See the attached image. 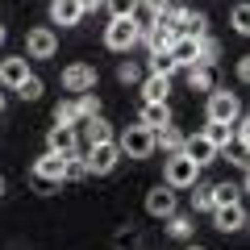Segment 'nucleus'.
<instances>
[{
  "mask_svg": "<svg viewBox=\"0 0 250 250\" xmlns=\"http://www.w3.org/2000/svg\"><path fill=\"white\" fill-rule=\"evenodd\" d=\"M205 117L213 125H233L242 117V96L238 92H225V88H213L208 92V104H205Z\"/></svg>",
  "mask_w": 250,
  "mask_h": 250,
  "instance_id": "obj_1",
  "label": "nucleus"
},
{
  "mask_svg": "<svg viewBox=\"0 0 250 250\" xmlns=\"http://www.w3.org/2000/svg\"><path fill=\"white\" fill-rule=\"evenodd\" d=\"M196 179H200V167L188 159L184 150L167 154V163H163V184H167V188H175V192H179V188H192Z\"/></svg>",
  "mask_w": 250,
  "mask_h": 250,
  "instance_id": "obj_2",
  "label": "nucleus"
},
{
  "mask_svg": "<svg viewBox=\"0 0 250 250\" xmlns=\"http://www.w3.org/2000/svg\"><path fill=\"white\" fill-rule=\"evenodd\" d=\"M117 150H121V159H150L154 154V129L129 125V129L117 138Z\"/></svg>",
  "mask_w": 250,
  "mask_h": 250,
  "instance_id": "obj_3",
  "label": "nucleus"
},
{
  "mask_svg": "<svg viewBox=\"0 0 250 250\" xmlns=\"http://www.w3.org/2000/svg\"><path fill=\"white\" fill-rule=\"evenodd\" d=\"M138 34H142V25H138V17H113L104 29V46L117 54H125L129 46H138Z\"/></svg>",
  "mask_w": 250,
  "mask_h": 250,
  "instance_id": "obj_4",
  "label": "nucleus"
},
{
  "mask_svg": "<svg viewBox=\"0 0 250 250\" xmlns=\"http://www.w3.org/2000/svg\"><path fill=\"white\" fill-rule=\"evenodd\" d=\"M83 163H88V175H108L121 163V150H117V142H96V146H88Z\"/></svg>",
  "mask_w": 250,
  "mask_h": 250,
  "instance_id": "obj_5",
  "label": "nucleus"
},
{
  "mask_svg": "<svg viewBox=\"0 0 250 250\" xmlns=\"http://www.w3.org/2000/svg\"><path fill=\"white\" fill-rule=\"evenodd\" d=\"M59 54V34L50 25H38L25 34V59H54Z\"/></svg>",
  "mask_w": 250,
  "mask_h": 250,
  "instance_id": "obj_6",
  "label": "nucleus"
},
{
  "mask_svg": "<svg viewBox=\"0 0 250 250\" xmlns=\"http://www.w3.org/2000/svg\"><path fill=\"white\" fill-rule=\"evenodd\" d=\"M146 213H150V217H163V221H167L171 213H179L175 188H167V184H154L150 192H146Z\"/></svg>",
  "mask_w": 250,
  "mask_h": 250,
  "instance_id": "obj_7",
  "label": "nucleus"
},
{
  "mask_svg": "<svg viewBox=\"0 0 250 250\" xmlns=\"http://www.w3.org/2000/svg\"><path fill=\"white\" fill-rule=\"evenodd\" d=\"M184 154L196 163V167H208V163L221 159V150H217V146L205 138V129H200V134H184Z\"/></svg>",
  "mask_w": 250,
  "mask_h": 250,
  "instance_id": "obj_8",
  "label": "nucleus"
},
{
  "mask_svg": "<svg viewBox=\"0 0 250 250\" xmlns=\"http://www.w3.org/2000/svg\"><path fill=\"white\" fill-rule=\"evenodd\" d=\"M29 59L25 54H13V59H0V88H9V92H17L21 83L29 80Z\"/></svg>",
  "mask_w": 250,
  "mask_h": 250,
  "instance_id": "obj_9",
  "label": "nucleus"
},
{
  "mask_svg": "<svg viewBox=\"0 0 250 250\" xmlns=\"http://www.w3.org/2000/svg\"><path fill=\"white\" fill-rule=\"evenodd\" d=\"M62 88L75 92V96H80V92H92L96 88V67H92V62H71V67L62 71Z\"/></svg>",
  "mask_w": 250,
  "mask_h": 250,
  "instance_id": "obj_10",
  "label": "nucleus"
},
{
  "mask_svg": "<svg viewBox=\"0 0 250 250\" xmlns=\"http://www.w3.org/2000/svg\"><path fill=\"white\" fill-rule=\"evenodd\" d=\"M34 184H42V188H54V184H62V154H38L34 159Z\"/></svg>",
  "mask_w": 250,
  "mask_h": 250,
  "instance_id": "obj_11",
  "label": "nucleus"
},
{
  "mask_svg": "<svg viewBox=\"0 0 250 250\" xmlns=\"http://www.w3.org/2000/svg\"><path fill=\"white\" fill-rule=\"evenodd\" d=\"M175 38H179L175 29H167V25H163L159 17H154L150 25H142V34H138V42H142L146 50L154 54V50H171V42H175Z\"/></svg>",
  "mask_w": 250,
  "mask_h": 250,
  "instance_id": "obj_12",
  "label": "nucleus"
},
{
  "mask_svg": "<svg viewBox=\"0 0 250 250\" xmlns=\"http://www.w3.org/2000/svg\"><path fill=\"white\" fill-rule=\"evenodd\" d=\"M46 150H50V154L80 150V134H75V125H50V134H46Z\"/></svg>",
  "mask_w": 250,
  "mask_h": 250,
  "instance_id": "obj_13",
  "label": "nucleus"
},
{
  "mask_svg": "<svg viewBox=\"0 0 250 250\" xmlns=\"http://www.w3.org/2000/svg\"><path fill=\"white\" fill-rule=\"evenodd\" d=\"M213 221H217V229H221V233H238L242 225H246V208H242V200H238V205L213 208Z\"/></svg>",
  "mask_w": 250,
  "mask_h": 250,
  "instance_id": "obj_14",
  "label": "nucleus"
},
{
  "mask_svg": "<svg viewBox=\"0 0 250 250\" xmlns=\"http://www.w3.org/2000/svg\"><path fill=\"white\" fill-rule=\"evenodd\" d=\"M138 125H146V129H154V134H159L163 125H171V104H167V100H159V104H142Z\"/></svg>",
  "mask_w": 250,
  "mask_h": 250,
  "instance_id": "obj_15",
  "label": "nucleus"
},
{
  "mask_svg": "<svg viewBox=\"0 0 250 250\" xmlns=\"http://www.w3.org/2000/svg\"><path fill=\"white\" fill-rule=\"evenodd\" d=\"M50 21L54 25H80L83 9L75 4V0H50Z\"/></svg>",
  "mask_w": 250,
  "mask_h": 250,
  "instance_id": "obj_16",
  "label": "nucleus"
},
{
  "mask_svg": "<svg viewBox=\"0 0 250 250\" xmlns=\"http://www.w3.org/2000/svg\"><path fill=\"white\" fill-rule=\"evenodd\" d=\"M138 83H142V104H159L171 92V80H163V75H146V80H138Z\"/></svg>",
  "mask_w": 250,
  "mask_h": 250,
  "instance_id": "obj_17",
  "label": "nucleus"
},
{
  "mask_svg": "<svg viewBox=\"0 0 250 250\" xmlns=\"http://www.w3.org/2000/svg\"><path fill=\"white\" fill-rule=\"evenodd\" d=\"M83 138H88V146H96V142H113V125L104 121V117H83Z\"/></svg>",
  "mask_w": 250,
  "mask_h": 250,
  "instance_id": "obj_18",
  "label": "nucleus"
},
{
  "mask_svg": "<svg viewBox=\"0 0 250 250\" xmlns=\"http://www.w3.org/2000/svg\"><path fill=\"white\" fill-rule=\"evenodd\" d=\"M167 54L175 59V67H196V38H175Z\"/></svg>",
  "mask_w": 250,
  "mask_h": 250,
  "instance_id": "obj_19",
  "label": "nucleus"
},
{
  "mask_svg": "<svg viewBox=\"0 0 250 250\" xmlns=\"http://www.w3.org/2000/svg\"><path fill=\"white\" fill-rule=\"evenodd\" d=\"M154 150H163V154H179V150H184V134H179L175 125H163L159 134H154Z\"/></svg>",
  "mask_w": 250,
  "mask_h": 250,
  "instance_id": "obj_20",
  "label": "nucleus"
},
{
  "mask_svg": "<svg viewBox=\"0 0 250 250\" xmlns=\"http://www.w3.org/2000/svg\"><path fill=\"white\" fill-rule=\"evenodd\" d=\"M217 59H221V42L217 38H196V62L200 67H217Z\"/></svg>",
  "mask_w": 250,
  "mask_h": 250,
  "instance_id": "obj_21",
  "label": "nucleus"
},
{
  "mask_svg": "<svg viewBox=\"0 0 250 250\" xmlns=\"http://www.w3.org/2000/svg\"><path fill=\"white\" fill-rule=\"evenodd\" d=\"M188 71V92H213V67H184Z\"/></svg>",
  "mask_w": 250,
  "mask_h": 250,
  "instance_id": "obj_22",
  "label": "nucleus"
},
{
  "mask_svg": "<svg viewBox=\"0 0 250 250\" xmlns=\"http://www.w3.org/2000/svg\"><path fill=\"white\" fill-rule=\"evenodd\" d=\"M242 192H246V184H213V208H221V205H238Z\"/></svg>",
  "mask_w": 250,
  "mask_h": 250,
  "instance_id": "obj_23",
  "label": "nucleus"
},
{
  "mask_svg": "<svg viewBox=\"0 0 250 250\" xmlns=\"http://www.w3.org/2000/svg\"><path fill=\"white\" fill-rule=\"evenodd\" d=\"M146 67H150V75H163V80H171V75L179 71V67H175V59H171L167 50H154L150 59H146Z\"/></svg>",
  "mask_w": 250,
  "mask_h": 250,
  "instance_id": "obj_24",
  "label": "nucleus"
},
{
  "mask_svg": "<svg viewBox=\"0 0 250 250\" xmlns=\"http://www.w3.org/2000/svg\"><path fill=\"white\" fill-rule=\"evenodd\" d=\"M192 208L196 213H213V184H205V179L192 184Z\"/></svg>",
  "mask_w": 250,
  "mask_h": 250,
  "instance_id": "obj_25",
  "label": "nucleus"
},
{
  "mask_svg": "<svg viewBox=\"0 0 250 250\" xmlns=\"http://www.w3.org/2000/svg\"><path fill=\"white\" fill-rule=\"evenodd\" d=\"M62 179H88V163H83L80 150L62 154Z\"/></svg>",
  "mask_w": 250,
  "mask_h": 250,
  "instance_id": "obj_26",
  "label": "nucleus"
},
{
  "mask_svg": "<svg viewBox=\"0 0 250 250\" xmlns=\"http://www.w3.org/2000/svg\"><path fill=\"white\" fill-rule=\"evenodd\" d=\"M192 229H196V225H192V217H184V213H171V217H167V233H171V238L192 242Z\"/></svg>",
  "mask_w": 250,
  "mask_h": 250,
  "instance_id": "obj_27",
  "label": "nucleus"
},
{
  "mask_svg": "<svg viewBox=\"0 0 250 250\" xmlns=\"http://www.w3.org/2000/svg\"><path fill=\"white\" fill-rule=\"evenodd\" d=\"M225 154H229V163H233V167H242V171H246V138H238V134H233L229 138V142H225Z\"/></svg>",
  "mask_w": 250,
  "mask_h": 250,
  "instance_id": "obj_28",
  "label": "nucleus"
},
{
  "mask_svg": "<svg viewBox=\"0 0 250 250\" xmlns=\"http://www.w3.org/2000/svg\"><path fill=\"white\" fill-rule=\"evenodd\" d=\"M75 113H80V121H83V117H100V96H96V92H80Z\"/></svg>",
  "mask_w": 250,
  "mask_h": 250,
  "instance_id": "obj_29",
  "label": "nucleus"
},
{
  "mask_svg": "<svg viewBox=\"0 0 250 250\" xmlns=\"http://www.w3.org/2000/svg\"><path fill=\"white\" fill-rule=\"evenodd\" d=\"M54 125H80L75 100H62V104H54Z\"/></svg>",
  "mask_w": 250,
  "mask_h": 250,
  "instance_id": "obj_30",
  "label": "nucleus"
},
{
  "mask_svg": "<svg viewBox=\"0 0 250 250\" xmlns=\"http://www.w3.org/2000/svg\"><path fill=\"white\" fill-rule=\"evenodd\" d=\"M205 138H208V142L217 146V150H221V146H225V142H229V138H233V125H213V121H208Z\"/></svg>",
  "mask_w": 250,
  "mask_h": 250,
  "instance_id": "obj_31",
  "label": "nucleus"
},
{
  "mask_svg": "<svg viewBox=\"0 0 250 250\" xmlns=\"http://www.w3.org/2000/svg\"><path fill=\"white\" fill-rule=\"evenodd\" d=\"M229 25H233V34H250V9H246V4H233Z\"/></svg>",
  "mask_w": 250,
  "mask_h": 250,
  "instance_id": "obj_32",
  "label": "nucleus"
},
{
  "mask_svg": "<svg viewBox=\"0 0 250 250\" xmlns=\"http://www.w3.org/2000/svg\"><path fill=\"white\" fill-rule=\"evenodd\" d=\"M104 9L113 17H138V0H104Z\"/></svg>",
  "mask_w": 250,
  "mask_h": 250,
  "instance_id": "obj_33",
  "label": "nucleus"
},
{
  "mask_svg": "<svg viewBox=\"0 0 250 250\" xmlns=\"http://www.w3.org/2000/svg\"><path fill=\"white\" fill-rule=\"evenodd\" d=\"M42 88H46V83L38 80V75H29V80H25V83H21V88H17V96H21V100H29V104H34V100L42 96Z\"/></svg>",
  "mask_w": 250,
  "mask_h": 250,
  "instance_id": "obj_34",
  "label": "nucleus"
},
{
  "mask_svg": "<svg viewBox=\"0 0 250 250\" xmlns=\"http://www.w3.org/2000/svg\"><path fill=\"white\" fill-rule=\"evenodd\" d=\"M117 80H121V83H138V80H142V67H138V62H129V59L117 62Z\"/></svg>",
  "mask_w": 250,
  "mask_h": 250,
  "instance_id": "obj_35",
  "label": "nucleus"
},
{
  "mask_svg": "<svg viewBox=\"0 0 250 250\" xmlns=\"http://www.w3.org/2000/svg\"><path fill=\"white\" fill-rule=\"evenodd\" d=\"M138 9H146V13H150V21H154V17H163V13L171 9V0H138Z\"/></svg>",
  "mask_w": 250,
  "mask_h": 250,
  "instance_id": "obj_36",
  "label": "nucleus"
},
{
  "mask_svg": "<svg viewBox=\"0 0 250 250\" xmlns=\"http://www.w3.org/2000/svg\"><path fill=\"white\" fill-rule=\"evenodd\" d=\"M233 71H238V83H246V80H250V59H238Z\"/></svg>",
  "mask_w": 250,
  "mask_h": 250,
  "instance_id": "obj_37",
  "label": "nucleus"
},
{
  "mask_svg": "<svg viewBox=\"0 0 250 250\" xmlns=\"http://www.w3.org/2000/svg\"><path fill=\"white\" fill-rule=\"evenodd\" d=\"M83 13H96V9H104V0H75Z\"/></svg>",
  "mask_w": 250,
  "mask_h": 250,
  "instance_id": "obj_38",
  "label": "nucleus"
},
{
  "mask_svg": "<svg viewBox=\"0 0 250 250\" xmlns=\"http://www.w3.org/2000/svg\"><path fill=\"white\" fill-rule=\"evenodd\" d=\"M0 196H4V175H0Z\"/></svg>",
  "mask_w": 250,
  "mask_h": 250,
  "instance_id": "obj_39",
  "label": "nucleus"
},
{
  "mask_svg": "<svg viewBox=\"0 0 250 250\" xmlns=\"http://www.w3.org/2000/svg\"><path fill=\"white\" fill-rule=\"evenodd\" d=\"M0 46H4V25H0Z\"/></svg>",
  "mask_w": 250,
  "mask_h": 250,
  "instance_id": "obj_40",
  "label": "nucleus"
},
{
  "mask_svg": "<svg viewBox=\"0 0 250 250\" xmlns=\"http://www.w3.org/2000/svg\"><path fill=\"white\" fill-rule=\"evenodd\" d=\"M0 108H4V92H0Z\"/></svg>",
  "mask_w": 250,
  "mask_h": 250,
  "instance_id": "obj_41",
  "label": "nucleus"
},
{
  "mask_svg": "<svg viewBox=\"0 0 250 250\" xmlns=\"http://www.w3.org/2000/svg\"><path fill=\"white\" fill-rule=\"evenodd\" d=\"M188 250H205V246H188Z\"/></svg>",
  "mask_w": 250,
  "mask_h": 250,
  "instance_id": "obj_42",
  "label": "nucleus"
}]
</instances>
